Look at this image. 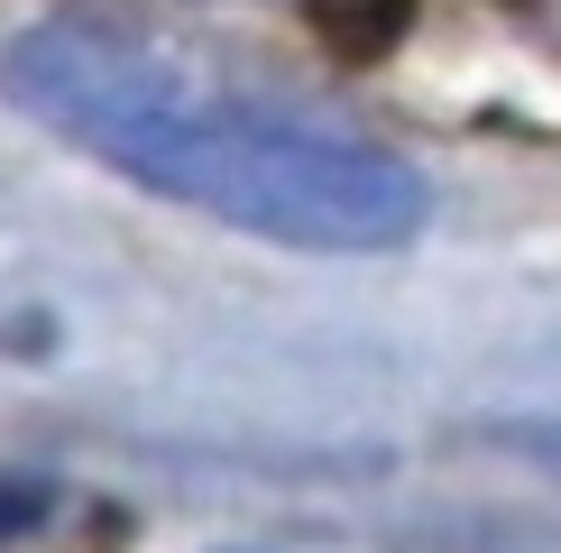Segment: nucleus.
<instances>
[{"mask_svg":"<svg viewBox=\"0 0 561 553\" xmlns=\"http://www.w3.org/2000/svg\"><path fill=\"white\" fill-rule=\"evenodd\" d=\"M0 102L102 176L276 249L378 259L433 222L424 167L378 129L148 29L37 19L0 46Z\"/></svg>","mask_w":561,"mask_h":553,"instance_id":"obj_1","label":"nucleus"},{"mask_svg":"<svg viewBox=\"0 0 561 553\" xmlns=\"http://www.w3.org/2000/svg\"><path fill=\"white\" fill-rule=\"evenodd\" d=\"M46 507H56L46 489H0V535H28V526L46 517Z\"/></svg>","mask_w":561,"mask_h":553,"instance_id":"obj_2","label":"nucleus"}]
</instances>
